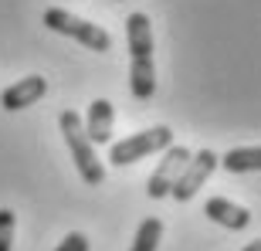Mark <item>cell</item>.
<instances>
[{
	"instance_id": "obj_1",
	"label": "cell",
	"mask_w": 261,
	"mask_h": 251,
	"mask_svg": "<svg viewBox=\"0 0 261 251\" xmlns=\"http://www.w3.org/2000/svg\"><path fill=\"white\" fill-rule=\"evenodd\" d=\"M126 38H129V92L136 102H149L156 95V65H153V24L149 14L133 10L126 17Z\"/></svg>"
},
{
	"instance_id": "obj_2",
	"label": "cell",
	"mask_w": 261,
	"mask_h": 251,
	"mask_svg": "<svg viewBox=\"0 0 261 251\" xmlns=\"http://www.w3.org/2000/svg\"><path fill=\"white\" fill-rule=\"evenodd\" d=\"M58 126H61V136H65L68 149H71V160H75L82 180L92 184V187H98L102 180H106V166H102V160L95 156V146L88 143L85 129H82V116L71 112V109H65V112L58 116Z\"/></svg>"
},
{
	"instance_id": "obj_3",
	"label": "cell",
	"mask_w": 261,
	"mask_h": 251,
	"mask_svg": "<svg viewBox=\"0 0 261 251\" xmlns=\"http://www.w3.org/2000/svg\"><path fill=\"white\" fill-rule=\"evenodd\" d=\"M44 28L55 31V34H65V38L78 41V44H85L88 51H109L112 48V34L106 28H98L92 20L78 17V14H68L65 7H48L44 10Z\"/></svg>"
},
{
	"instance_id": "obj_4",
	"label": "cell",
	"mask_w": 261,
	"mask_h": 251,
	"mask_svg": "<svg viewBox=\"0 0 261 251\" xmlns=\"http://www.w3.org/2000/svg\"><path fill=\"white\" fill-rule=\"evenodd\" d=\"M166 146H173L170 126H153V129L126 136L122 143H112L109 146V163L112 166H129V163H136V160H146L149 153H163Z\"/></svg>"
},
{
	"instance_id": "obj_5",
	"label": "cell",
	"mask_w": 261,
	"mask_h": 251,
	"mask_svg": "<svg viewBox=\"0 0 261 251\" xmlns=\"http://www.w3.org/2000/svg\"><path fill=\"white\" fill-rule=\"evenodd\" d=\"M214 170H217V153H214V149H197V153H190V160H187V166L180 170L170 197H173L176 204L194 200L197 193H200V187L211 180Z\"/></svg>"
},
{
	"instance_id": "obj_6",
	"label": "cell",
	"mask_w": 261,
	"mask_h": 251,
	"mask_svg": "<svg viewBox=\"0 0 261 251\" xmlns=\"http://www.w3.org/2000/svg\"><path fill=\"white\" fill-rule=\"evenodd\" d=\"M187 160H190V149H187V146H166L163 156H160V163H156V170L149 173V180H146V193H149L153 200L170 197V190H173L180 170L187 166Z\"/></svg>"
},
{
	"instance_id": "obj_7",
	"label": "cell",
	"mask_w": 261,
	"mask_h": 251,
	"mask_svg": "<svg viewBox=\"0 0 261 251\" xmlns=\"http://www.w3.org/2000/svg\"><path fill=\"white\" fill-rule=\"evenodd\" d=\"M112 126H116V106L109 98H95L88 106L85 119H82V129H85L88 143L92 146H102V143H112Z\"/></svg>"
},
{
	"instance_id": "obj_8",
	"label": "cell",
	"mask_w": 261,
	"mask_h": 251,
	"mask_svg": "<svg viewBox=\"0 0 261 251\" xmlns=\"http://www.w3.org/2000/svg\"><path fill=\"white\" fill-rule=\"evenodd\" d=\"M44 92H48V78H41V75L17 78L14 85H7L4 92H0V106L7 109V112H17V109L34 106V102H38Z\"/></svg>"
},
{
	"instance_id": "obj_9",
	"label": "cell",
	"mask_w": 261,
	"mask_h": 251,
	"mask_svg": "<svg viewBox=\"0 0 261 251\" xmlns=\"http://www.w3.org/2000/svg\"><path fill=\"white\" fill-rule=\"evenodd\" d=\"M203 214H207L214 224L227 228V231H244V228H251V211L241 207V204H231L227 197H211V200L203 204Z\"/></svg>"
},
{
	"instance_id": "obj_10",
	"label": "cell",
	"mask_w": 261,
	"mask_h": 251,
	"mask_svg": "<svg viewBox=\"0 0 261 251\" xmlns=\"http://www.w3.org/2000/svg\"><path fill=\"white\" fill-rule=\"evenodd\" d=\"M217 166H224L227 173H254L261 166V149L258 146H238L227 149L224 156H217Z\"/></svg>"
},
{
	"instance_id": "obj_11",
	"label": "cell",
	"mask_w": 261,
	"mask_h": 251,
	"mask_svg": "<svg viewBox=\"0 0 261 251\" xmlns=\"http://www.w3.org/2000/svg\"><path fill=\"white\" fill-rule=\"evenodd\" d=\"M160 241H163V221H160V217H146V221L139 224V231H136L129 251H156Z\"/></svg>"
},
{
	"instance_id": "obj_12",
	"label": "cell",
	"mask_w": 261,
	"mask_h": 251,
	"mask_svg": "<svg viewBox=\"0 0 261 251\" xmlns=\"http://www.w3.org/2000/svg\"><path fill=\"white\" fill-rule=\"evenodd\" d=\"M14 228H17L14 211L0 207V251H14Z\"/></svg>"
},
{
	"instance_id": "obj_13",
	"label": "cell",
	"mask_w": 261,
	"mask_h": 251,
	"mask_svg": "<svg viewBox=\"0 0 261 251\" xmlns=\"http://www.w3.org/2000/svg\"><path fill=\"white\" fill-rule=\"evenodd\" d=\"M88 248H92V244H88L85 234H82V231H71V234H68V238H65V241H61L55 251H88Z\"/></svg>"
},
{
	"instance_id": "obj_14",
	"label": "cell",
	"mask_w": 261,
	"mask_h": 251,
	"mask_svg": "<svg viewBox=\"0 0 261 251\" xmlns=\"http://www.w3.org/2000/svg\"><path fill=\"white\" fill-rule=\"evenodd\" d=\"M244 251H261V244L258 241H248V244H244Z\"/></svg>"
}]
</instances>
